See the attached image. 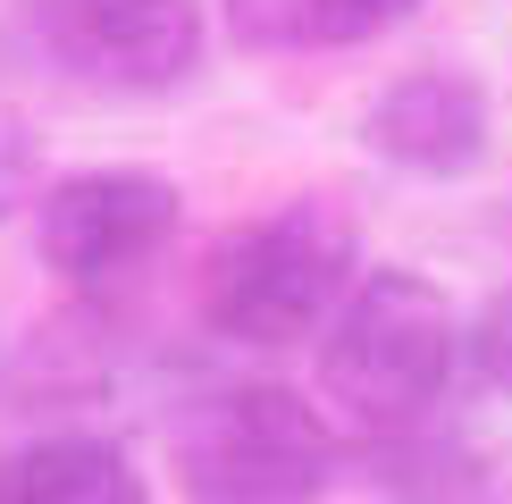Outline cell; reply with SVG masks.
<instances>
[{
    "instance_id": "1",
    "label": "cell",
    "mask_w": 512,
    "mask_h": 504,
    "mask_svg": "<svg viewBox=\"0 0 512 504\" xmlns=\"http://www.w3.org/2000/svg\"><path fill=\"white\" fill-rule=\"evenodd\" d=\"M454 353H462V320L437 278L395 261L361 269L336 320L319 328V395L370 437H395L429 420V404L454 378Z\"/></svg>"
},
{
    "instance_id": "9",
    "label": "cell",
    "mask_w": 512,
    "mask_h": 504,
    "mask_svg": "<svg viewBox=\"0 0 512 504\" xmlns=\"http://www.w3.org/2000/svg\"><path fill=\"white\" fill-rule=\"evenodd\" d=\"M26 202H42V143L17 110H0V219H17Z\"/></svg>"
},
{
    "instance_id": "2",
    "label": "cell",
    "mask_w": 512,
    "mask_h": 504,
    "mask_svg": "<svg viewBox=\"0 0 512 504\" xmlns=\"http://www.w3.org/2000/svg\"><path fill=\"white\" fill-rule=\"evenodd\" d=\"M361 278V227L345 202L294 194L269 219L236 227L202 269V320L227 345H303L336 320Z\"/></svg>"
},
{
    "instance_id": "7",
    "label": "cell",
    "mask_w": 512,
    "mask_h": 504,
    "mask_svg": "<svg viewBox=\"0 0 512 504\" xmlns=\"http://www.w3.org/2000/svg\"><path fill=\"white\" fill-rule=\"evenodd\" d=\"M0 504H152V488L118 437L68 429L0 454Z\"/></svg>"
},
{
    "instance_id": "3",
    "label": "cell",
    "mask_w": 512,
    "mask_h": 504,
    "mask_svg": "<svg viewBox=\"0 0 512 504\" xmlns=\"http://www.w3.org/2000/svg\"><path fill=\"white\" fill-rule=\"evenodd\" d=\"M168 454L194 504H319L336 479L328 420L277 378L194 395L168 429Z\"/></svg>"
},
{
    "instance_id": "4",
    "label": "cell",
    "mask_w": 512,
    "mask_h": 504,
    "mask_svg": "<svg viewBox=\"0 0 512 504\" xmlns=\"http://www.w3.org/2000/svg\"><path fill=\"white\" fill-rule=\"evenodd\" d=\"M17 42L93 93H177L202 68V0H17Z\"/></svg>"
},
{
    "instance_id": "6",
    "label": "cell",
    "mask_w": 512,
    "mask_h": 504,
    "mask_svg": "<svg viewBox=\"0 0 512 504\" xmlns=\"http://www.w3.org/2000/svg\"><path fill=\"white\" fill-rule=\"evenodd\" d=\"M361 143L403 177H471L496 143L487 84L462 68H412L361 101Z\"/></svg>"
},
{
    "instance_id": "10",
    "label": "cell",
    "mask_w": 512,
    "mask_h": 504,
    "mask_svg": "<svg viewBox=\"0 0 512 504\" xmlns=\"http://www.w3.org/2000/svg\"><path fill=\"white\" fill-rule=\"evenodd\" d=\"M420 0H319V42L345 51V42H378L387 26H403Z\"/></svg>"
},
{
    "instance_id": "8",
    "label": "cell",
    "mask_w": 512,
    "mask_h": 504,
    "mask_svg": "<svg viewBox=\"0 0 512 504\" xmlns=\"http://www.w3.org/2000/svg\"><path fill=\"white\" fill-rule=\"evenodd\" d=\"M219 26L236 51L286 59V51H328L319 42V0H219Z\"/></svg>"
},
{
    "instance_id": "5",
    "label": "cell",
    "mask_w": 512,
    "mask_h": 504,
    "mask_svg": "<svg viewBox=\"0 0 512 504\" xmlns=\"http://www.w3.org/2000/svg\"><path fill=\"white\" fill-rule=\"evenodd\" d=\"M168 236H177V185L160 168H76L34 202V252L68 286H110Z\"/></svg>"
}]
</instances>
